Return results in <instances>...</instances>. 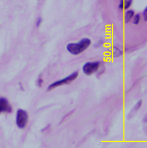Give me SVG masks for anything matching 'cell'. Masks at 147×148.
I'll list each match as a JSON object with an SVG mask.
<instances>
[{
    "label": "cell",
    "instance_id": "1",
    "mask_svg": "<svg viewBox=\"0 0 147 148\" xmlns=\"http://www.w3.org/2000/svg\"><path fill=\"white\" fill-rule=\"evenodd\" d=\"M91 45V40L88 38L82 39L78 43H71L67 45V50L72 55L77 56L85 51Z\"/></svg>",
    "mask_w": 147,
    "mask_h": 148
},
{
    "label": "cell",
    "instance_id": "2",
    "mask_svg": "<svg viewBox=\"0 0 147 148\" xmlns=\"http://www.w3.org/2000/svg\"><path fill=\"white\" fill-rule=\"evenodd\" d=\"M78 72H75L72 74H70V75L63 78L62 79L54 82L52 84H51V85H50L48 87L47 90H51L56 88L58 86L70 84L78 77Z\"/></svg>",
    "mask_w": 147,
    "mask_h": 148
},
{
    "label": "cell",
    "instance_id": "3",
    "mask_svg": "<svg viewBox=\"0 0 147 148\" xmlns=\"http://www.w3.org/2000/svg\"><path fill=\"white\" fill-rule=\"evenodd\" d=\"M28 121V115L27 112L21 109L18 110L16 115V125L20 129H24Z\"/></svg>",
    "mask_w": 147,
    "mask_h": 148
},
{
    "label": "cell",
    "instance_id": "4",
    "mask_svg": "<svg viewBox=\"0 0 147 148\" xmlns=\"http://www.w3.org/2000/svg\"><path fill=\"white\" fill-rule=\"evenodd\" d=\"M99 65L100 64L99 62H87L82 68L83 72L86 75H91L98 71Z\"/></svg>",
    "mask_w": 147,
    "mask_h": 148
},
{
    "label": "cell",
    "instance_id": "5",
    "mask_svg": "<svg viewBox=\"0 0 147 148\" xmlns=\"http://www.w3.org/2000/svg\"><path fill=\"white\" fill-rule=\"evenodd\" d=\"M11 111V107L7 100L4 98L0 99V113Z\"/></svg>",
    "mask_w": 147,
    "mask_h": 148
},
{
    "label": "cell",
    "instance_id": "6",
    "mask_svg": "<svg viewBox=\"0 0 147 148\" xmlns=\"http://www.w3.org/2000/svg\"><path fill=\"white\" fill-rule=\"evenodd\" d=\"M133 0H121L119 8L122 10L128 9L132 3Z\"/></svg>",
    "mask_w": 147,
    "mask_h": 148
},
{
    "label": "cell",
    "instance_id": "7",
    "mask_svg": "<svg viewBox=\"0 0 147 148\" xmlns=\"http://www.w3.org/2000/svg\"><path fill=\"white\" fill-rule=\"evenodd\" d=\"M135 12L133 10H127L126 12H125V17H124V20H125V21L126 23H128L129 22H130L134 15H135Z\"/></svg>",
    "mask_w": 147,
    "mask_h": 148
},
{
    "label": "cell",
    "instance_id": "8",
    "mask_svg": "<svg viewBox=\"0 0 147 148\" xmlns=\"http://www.w3.org/2000/svg\"><path fill=\"white\" fill-rule=\"evenodd\" d=\"M142 101L140 100H139V101L137 103V104L135 106L134 108L133 109V110H132V111L131 112L130 114H131V113H132V115H133L134 113H135V112H136L137 111H138V110L140 108V107H141V106H142Z\"/></svg>",
    "mask_w": 147,
    "mask_h": 148
},
{
    "label": "cell",
    "instance_id": "9",
    "mask_svg": "<svg viewBox=\"0 0 147 148\" xmlns=\"http://www.w3.org/2000/svg\"><path fill=\"white\" fill-rule=\"evenodd\" d=\"M132 19H133V23L135 25H137L140 23V21L141 20V16L140 14H135Z\"/></svg>",
    "mask_w": 147,
    "mask_h": 148
},
{
    "label": "cell",
    "instance_id": "10",
    "mask_svg": "<svg viewBox=\"0 0 147 148\" xmlns=\"http://www.w3.org/2000/svg\"><path fill=\"white\" fill-rule=\"evenodd\" d=\"M143 16L145 21H147V8H146L143 12Z\"/></svg>",
    "mask_w": 147,
    "mask_h": 148
},
{
    "label": "cell",
    "instance_id": "11",
    "mask_svg": "<svg viewBox=\"0 0 147 148\" xmlns=\"http://www.w3.org/2000/svg\"><path fill=\"white\" fill-rule=\"evenodd\" d=\"M42 23V18L41 17L38 18L36 21V27H39L41 25Z\"/></svg>",
    "mask_w": 147,
    "mask_h": 148
},
{
    "label": "cell",
    "instance_id": "12",
    "mask_svg": "<svg viewBox=\"0 0 147 148\" xmlns=\"http://www.w3.org/2000/svg\"><path fill=\"white\" fill-rule=\"evenodd\" d=\"M43 82V78L42 77H39L38 80H37V85L38 86L40 87L42 85V84Z\"/></svg>",
    "mask_w": 147,
    "mask_h": 148
}]
</instances>
